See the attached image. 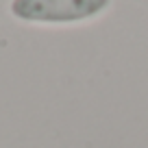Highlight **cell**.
Instances as JSON below:
<instances>
[{
  "label": "cell",
  "instance_id": "6da1fadb",
  "mask_svg": "<svg viewBox=\"0 0 148 148\" xmlns=\"http://www.w3.org/2000/svg\"><path fill=\"white\" fill-rule=\"evenodd\" d=\"M113 0H9L7 11L20 24L31 26H81L96 22Z\"/></svg>",
  "mask_w": 148,
  "mask_h": 148
}]
</instances>
